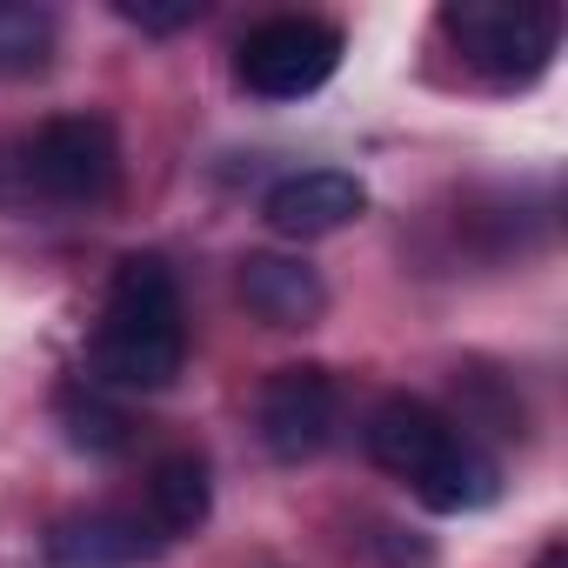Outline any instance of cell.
<instances>
[{"label":"cell","instance_id":"cell-9","mask_svg":"<svg viewBox=\"0 0 568 568\" xmlns=\"http://www.w3.org/2000/svg\"><path fill=\"white\" fill-rule=\"evenodd\" d=\"M241 302L267 328H315L328 315L322 274L308 261H295V254H247L241 261Z\"/></svg>","mask_w":568,"mask_h":568},{"label":"cell","instance_id":"cell-13","mask_svg":"<svg viewBox=\"0 0 568 568\" xmlns=\"http://www.w3.org/2000/svg\"><path fill=\"white\" fill-rule=\"evenodd\" d=\"M114 14L141 34H174V28H194L207 8L201 0H114Z\"/></svg>","mask_w":568,"mask_h":568},{"label":"cell","instance_id":"cell-8","mask_svg":"<svg viewBox=\"0 0 568 568\" xmlns=\"http://www.w3.org/2000/svg\"><path fill=\"white\" fill-rule=\"evenodd\" d=\"M161 548V535L148 528V515L128 508H88L54 521L48 535V568H134Z\"/></svg>","mask_w":568,"mask_h":568},{"label":"cell","instance_id":"cell-5","mask_svg":"<svg viewBox=\"0 0 568 568\" xmlns=\"http://www.w3.org/2000/svg\"><path fill=\"white\" fill-rule=\"evenodd\" d=\"M342 68V28L315 21V14H281L261 21L241 48H234V74L247 94L261 101H302L315 88H328Z\"/></svg>","mask_w":568,"mask_h":568},{"label":"cell","instance_id":"cell-11","mask_svg":"<svg viewBox=\"0 0 568 568\" xmlns=\"http://www.w3.org/2000/svg\"><path fill=\"white\" fill-rule=\"evenodd\" d=\"M54 14L28 8V0H0V74L8 81H34L54 61Z\"/></svg>","mask_w":568,"mask_h":568},{"label":"cell","instance_id":"cell-14","mask_svg":"<svg viewBox=\"0 0 568 568\" xmlns=\"http://www.w3.org/2000/svg\"><path fill=\"white\" fill-rule=\"evenodd\" d=\"M535 568H568V541H548V548L535 555Z\"/></svg>","mask_w":568,"mask_h":568},{"label":"cell","instance_id":"cell-3","mask_svg":"<svg viewBox=\"0 0 568 568\" xmlns=\"http://www.w3.org/2000/svg\"><path fill=\"white\" fill-rule=\"evenodd\" d=\"M8 168L41 207H101L121 181V141L101 114H54L14 148Z\"/></svg>","mask_w":568,"mask_h":568},{"label":"cell","instance_id":"cell-7","mask_svg":"<svg viewBox=\"0 0 568 568\" xmlns=\"http://www.w3.org/2000/svg\"><path fill=\"white\" fill-rule=\"evenodd\" d=\"M368 207V187L348 174V168H302L288 181H274L261 214L274 234H288V241H322V234H342L355 214Z\"/></svg>","mask_w":568,"mask_h":568},{"label":"cell","instance_id":"cell-4","mask_svg":"<svg viewBox=\"0 0 568 568\" xmlns=\"http://www.w3.org/2000/svg\"><path fill=\"white\" fill-rule=\"evenodd\" d=\"M442 34L488 81L528 88L555 61V48H561V14L548 8V0H448V8H442Z\"/></svg>","mask_w":568,"mask_h":568},{"label":"cell","instance_id":"cell-1","mask_svg":"<svg viewBox=\"0 0 568 568\" xmlns=\"http://www.w3.org/2000/svg\"><path fill=\"white\" fill-rule=\"evenodd\" d=\"M362 442H368V455H375L395 481H408L435 515H468V508H488V501L501 495V468H495L435 402H422V395H388V402H375Z\"/></svg>","mask_w":568,"mask_h":568},{"label":"cell","instance_id":"cell-12","mask_svg":"<svg viewBox=\"0 0 568 568\" xmlns=\"http://www.w3.org/2000/svg\"><path fill=\"white\" fill-rule=\"evenodd\" d=\"M61 428H68V442H74L81 455H121V448L134 442V422H128L114 402L88 395V388H68V395H61Z\"/></svg>","mask_w":568,"mask_h":568},{"label":"cell","instance_id":"cell-10","mask_svg":"<svg viewBox=\"0 0 568 568\" xmlns=\"http://www.w3.org/2000/svg\"><path fill=\"white\" fill-rule=\"evenodd\" d=\"M207 508H214V481H207V462L194 448H174V455H161L148 468V508L141 515H148V528L161 541L194 535L207 521Z\"/></svg>","mask_w":568,"mask_h":568},{"label":"cell","instance_id":"cell-6","mask_svg":"<svg viewBox=\"0 0 568 568\" xmlns=\"http://www.w3.org/2000/svg\"><path fill=\"white\" fill-rule=\"evenodd\" d=\"M335 422H342V388L315 362L274 368L254 395V428H261V448L274 462H315L335 442Z\"/></svg>","mask_w":568,"mask_h":568},{"label":"cell","instance_id":"cell-2","mask_svg":"<svg viewBox=\"0 0 568 568\" xmlns=\"http://www.w3.org/2000/svg\"><path fill=\"white\" fill-rule=\"evenodd\" d=\"M94 375L108 388H134L154 395L181 375L187 362V322H181V288L161 254H128L114 261L108 281V308L94 328Z\"/></svg>","mask_w":568,"mask_h":568}]
</instances>
